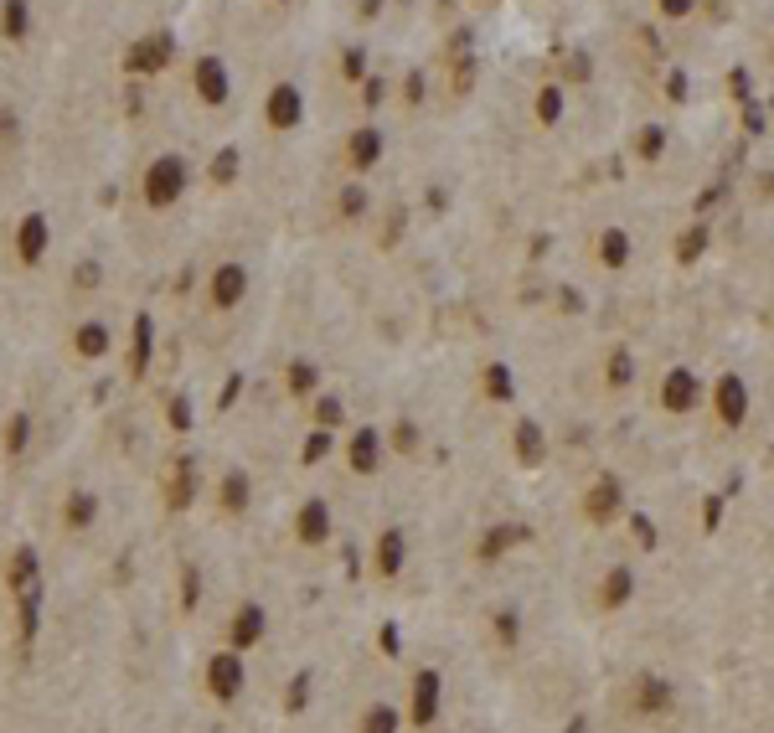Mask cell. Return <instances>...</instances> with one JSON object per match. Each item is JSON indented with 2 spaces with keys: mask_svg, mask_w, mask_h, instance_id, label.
<instances>
[{
  "mask_svg": "<svg viewBox=\"0 0 774 733\" xmlns=\"http://www.w3.org/2000/svg\"><path fill=\"white\" fill-rule=\"evenodd\" d=\"M32 26H36V16H32V0H0V42H26L32 36Z\"/></svg>",
  "mask_w": 774,
  "mask_h": 733,
  "instance_id": "obj_8",
  "label": "cell"
},
{
  "mask_svg": "<svg viewBox=\"0 0 774 733\" xmlns=\"http://www.w3.org/2000/svg\"><path fill=\"white\" fill-rule=\"evenodd\" d=\"M243 295H248V269L243 264H217V274H212V305L233 310Z\"/></svg>",
  "mask_w": 774,
  "mask_h": 733,
  "instance_id": "obj_7",
  "label": "cell"
},
{
  "mask_svg": "<svg viewBox=\"0 0 774 733\" xmlns=\"http://www.w3.org/2000/svg\"><path fill=\"white\" fill-rule=\"evenodd\" d=\"M718 408H723L728 424H739L743 418V383L739 377H723V387H718Z\"/></svg>",
  "mask_w": 774,
  "mask_h": 733,
  "instance_id": "obj_20",
  "label": "cell"
},
{
  "mask_svg": "<svg viewBox=\"0 0 774 733\" xmlns=\"http://www.w3.org/2000/svg\"><path fill=\"white\" fill-rule=\"evenodd\" d=\"M243 682H248V671H243V651H217L212 661H206V692L217 702H237V692H243Z\"/></svg>",
  "mask_w": 774,
  "mask_h": 733,
  "instance_id": "obj_2",
  "label": "cell"
},
{
  "mask_svg": "<svg viewBox=\"0 0 774 733\" xmlns=\"http://www.w3.org/2000/svg\"><path fill=\"white\" fill-rule=\"evenodd\" d=\"M316 362H295L289 366V387H295V393H310V387H316Z\"/></svg>",
  "mask_w": 774,
  "mask_h": 733,
  "instance_id": "obj_25",
  "label": "cell"
},
{
  "mask_svg": "<svg viewBox=\"0 0 774 733\" xmlns=\"http://www.w3.org/2000/svg\"><path fill=\"white\" fill-rule=\"evenodd\" d=\"M52 248V223H47V212H26L16 223V258L26 264V269H36L42 258H47Z\"/></svg>",
  "mask_w": 774,
  "mask_h": 733,
  "instance_id": "obj_4",
  "label": "cell"
},
{
  "mask_svg": "<svg viewBox=\"0 0 774 733\" xmlns=\"http://www.w3.org/2000/svg\"><path fill=\"white\" fill-rule=\"evenodd\" d=\"M186 186H191V166H186V156H176V150L156 156L150 166H145V176H140L145 207H156V212L176 207V202L186 196Z\"/></svg>",
  "mask_w": 774,
  "mask_h": 733,
  "instance_id": "obj_1",
  "label": "cell"
},
{
  "mask_svg": "<svg viewBox=\"0 0 774 733\" xmlns=\"http://www.w3.org/2000/svg\"><path fill=\"white\" fill-rule=\"evenodd\" d=\"M357 733H397V708L372 702V708L362 713V723H357Z\"/></svg>",
  "mask_w": 774,
  "mask_h": 733,
  "instance_id": "obj_18",
  "label": "cell"
},
{
  "mask_svg": "<svg viewBox=\"0 0 774 733\" xmlns=\"http://www.w3.org/2000/svg\"><path fill=\"white\" fill-rule=\"evenodd\" d=\"M36 568H42V558H36V547H32V542H21L16 553H11V574H5V578H11V589H16V594H26V589L36 584Z\"/></svg>",
  "mask_w": 774,
  "mask_h": 733,
  "instance_id": "obj_14",
  "label": "cell"
},
{
  "mask_svg": "<svg viewBox=\"0 0 774 733\" xmlns=\"http://www.w3.org/2000/svg\"><path fill=\"white\" fill-rule=\"evenodd\" d=\"M222 501H227V507H248V476H227V480H222Z\"/></svg>",
  "mask_w": 774,
  "mask_h": 733,
  "instance_id": "obj_24",
  "label": "cell"
},
{
  "mask_svg": "<svg viewBox=\"0 0 774 733\" xmlns=\"http://www.w3.org/2000/svg\"><path fill=\"white\" fill-rule=\"evenodd\" d=\"M150 341H156V320L135 316V356H129V372H145V366H150Z\"/></svg>",
  "mask_w": 774,
  "mask_h": 733,
  "instance_id": "obj_17",
  "label": "cell"
},
{
  "mask_svg": "<svg viewBox=\"0 0 774 733\" xmlns=\"http://www.w3.org/2000/svg\"><path fill=\"white\" fill-rule=\"evenodd\" d=\"M666 408H671V414H687V408H692L697 403V377L692 372H687V366H677V372H671V377H666Z\"/></svg>",
  "mask_w": 774,
  "mask_h": 733,
  "instance_id": "obj_13",
  "label": "cell"
},
{
  "mask_svg": "<svg viewBox=\"0 0 774 733\" xmlns=\"http://www.w3.org/2000/svg\"><path fill=\"white\" fill-rule=\"evenodd\" d=\"M264 605H243L233 615V625H227V640H233V651H248V646H258L264 640Z\"/></svg>",
  "mask_w": 774,
  "mask_h": 733,
  "instance_id": "obj_10",
  "label": "cell"
},
{
  "mask_svg": "<svg viewBox=\"0 0 774 733\" xmlns=\"http://www.w3.org/2000/svg\"><path fill=\"white\" fill-rule=\"evenodd\" d=\"M347 156H351V166H357V171L377 166V156H382V135H377V129H357V135H351V145H347Z\"/></svg>",
  "mask_w": 774,
  "mask_h": 733,
  "instance_id": "obj_16",
  "label": "cell"
},
{
  "mask_svg": "<svg viewBox=\"0 0 774 733\" xmlns=\"http://www.w3.org/2000/svg\"><path fill=\"white\" fill-rule=\"evenodd\" d=\"M171 424H176V429H186V424H191V414H186V403H181V398L171 403Z\"/></svg>",
  "mask_w": 774,
  "mask_h": 733,
  "instance_id": "obj_30",
  "label": "cell"
},
{
  "mask_svg": "<svg viewBox=\"0 0 774 733\" xmlns=\"http://www.w3.org/2000/svg\"><path fill=\"white\" fill-rule=\"evenodd\" d=\"M666 11H671V16H681V11H687V0H666Z\"/></svg>",
  "mask_w": 774,
  "mask_h": 733,
  "instance_id": "obj_32",
  "label": "cell"
},
{
  "mask_svg": "<svg viewBox=\"0 0 774 733\" xmlns=\"http://www.w3.org/2000/svg\"><path fill=\"white\" fill-rule=\"evenodd\" d=\"M191 88H196V98H202L206 109H217V104H227V94H233V83H227V63L222 57H196L191 63Z\"/></svg>",
  "mask_w": 774,
  "mask_h": 733,
  "instance_id": "obj_3",
  "label": "cell"
},
{
  "mask_svg": "<svg viewBox=\"0 0 774 733\" xmlns=\"http://www.w3.org/2000/svg\"><path fill=\"white\" fill-rule=\"evenodd\" d=\"M186 491H191V460H181L171 480V507H186Z\"/></svg>",
  "mask_w": 774,
  "mask_h": 733,
  "instance_id": "obj_26",
  "label": "cell"
},
{
  "mask_svg": "<svg viewBox=\"0 0 774 733\" xmlns=\"http://www.w3.org/2000/svg\"><path fill=\"white\" fill-rule=\"evenodd\" d=\"M604 264H625V238H619V233L604 238Z\"/></svg>",
  "mask_w": 774,
  "mask_h": 733,
  "instance_id": "obj_28",
  "label": "cell"
},
{
  "mask_svg": "<svg viewBox=\"0 0 774 733\" xmlns=\"http://www.w3.org/2000/svg\"><path fill=\"white\" fill-rule=\"evenodd\" d=\"M98 279H104V264H98V258H83L78 269H73V285L78 289H98Z\"/></svg>",
  "mask_w": 774,
  "mask_h": 733,
  "instance_id": "obj_23",
  "label": "cell"
},
{
  "mask_svg": "<svg viewBox=\"0 0 774 733\" xmlns=\"http://www.w3.org/2000/svg\"><path fill=\"white\" fill-rule=\"evenodd\" d=\"M98 522V496L94 491H67V501H63V527L67 532H88V527Z\"/></svg>",
  "mask_w": 774,
  "mask_h": 733,
  "instance_id": "obj_11",
  "label": "cell"
},
{
  "mask_svg": "<svg viewBox=\"0 0 774 733\" xmlns=\"http://www.w3.org/2000/svg\"><path fill=\"white\" fill-rule=\"evenodd\" d=\"M295 532H300V542H326V532H331V511H326V501H305L300 517H295Z\"/></svg>",
  "mask_w": 774,
  "mask_h": 733,
  "instance_id": "obj_12",
  "label": "cell"
},
{
  "mask_svg": "<svg viewBox=\"0 0 774 733\" xmlns=\"http://www.w3.org/2000/svg\"><path fill=\"white\" fill-rule=\"evenodd\" d=\"M171 52H176V42H171L166 32H156V36H140V42L129 47L125 67H129V73H160V67L171 63Z\"/></svg>",
  "mask_w": 774,
  "mask_h": 733,
  "instance_id": "obj_5",
  "label": "cell"
},
{
  "mask_svg": "<svg viewBox=\"0 0 774 733\" xmlns=\"http://www.w3.org/2000/svg\"><path fill=\"white\" fill-rule=\"evenodd\" d=\"M403 532H382V547H377V568L382 574H397V563H403Z\"/></svg>",
  "mask_w": 774,
  "mask_h": 733,
  "instance_id": "obj_21",
  "label": "cell"
},
{
  "mask_svg": "<svg viewBox=\"0 0 774 733\" xmlns=\"http://www.w3.org/2000/svg\"><path fill=\"white\" fill-rule=\"evenodd\" d=\"M114 351V331L104 326V320H83V326H73V356H83V362H104Z\"/></svg>",
  "mask_w": 774,
  "mask_h": 733,
  "instance_id": "obj_6",
  "label": "cell"
},
{
  "mask_svg": "<svg viewBox=\"0 0 774 733\" xmlns=\"http://www.w3.org/2000/svg\"><path fill=\"white\" fill-rule=\"evenodd\" d=\"M16 140H21V119H16V109H0V150H11Z\"/></svg>",
  "mask_w": 774,
  "mask_h": 733,
  "instance_id": "obj_27",
  "label": "cell"
},
{
  "mask_svg": "<svg viewBox=\"0 0 774 733\" xmlns=\"http://www.w3.org/2000/svg\"><path fill=\"white\" fill-rule=\"evenodd\" d=\"M26 439H32V414H16L5 429V455H26Z\"/></svg>",
  "mask_w": 774,
  "mask_h": 733,
  "instance_id": "obj_22",
  "label": "cell"
},
{
  "mask_svg": "<svg viewBox=\"0 0 774 733\" xmlns=\"http://www.w3.org/2000/svg\"><path fill=\"white\" fill-rule=\"evenodd\" d=\"M542 119H558V94H542Z\"/></svg>",
  "mask_w": 774,
  "mask_h": 733,
  "instance_id": "obj_31",
  "label": "cell"
},
{
  "mask_svg": "<svg viewBox=\"0 0 774 733\" xmlns=\"http://www.w3.org/2000/svg\"><path fill=\"white\" fill-rule=\"evenodd\" d=\"M351 465L357 470H377V429H362L351 439Z\"/></svg>",
  "mask_w": 774,
  "mask_h": 733,
  "instance_id": "obj_19",
  "label": "cell"
},
{
  "mask_svg": "<svg viewBox=\"0 0 774 733\" xmlns=\"http://www.w3.org/2000/svg\"><path fill=\"white\" fill-rule=\"evenodd\" d=\"M305 119V98H300V88L295 83H279L269 94V125L274 129H295Z\"/></svg>",
  "mask_w": 774,
  "mask_h": 733,
  "instance_id": "obj_9",
  "label": "cell"
},
{
  "mask_svg": "<svg viewBox=\"0 0 774 733\" xmlns=\"http://www.w3.org/2000/svg\"><path fill=\"white\" fill-rule=\"evenodd\" d=\"M439 677L434 671H418V682H413V723H428L434 718V708H439Z\"/></svg>",
  "mask_w": 774,
  "mask_h": 733,
  "instance_id": "obj_15",
  "label": "cell"
},
{
  "mask_svg": "<svg viewBox=\"0 0 774 733\" xmlns=\"http://www.w3.org/2000/svg\"><path fill=\"white\" fill-rule=\"evenodd\" d=\"M233 166H237V150H222L217 156V181H233Z\"/></svg>",
  "mask_w": 774,
  "mask_h": 733,
  "instance_id": "obj_29",
  "label": "cell"
}]
</instances>
